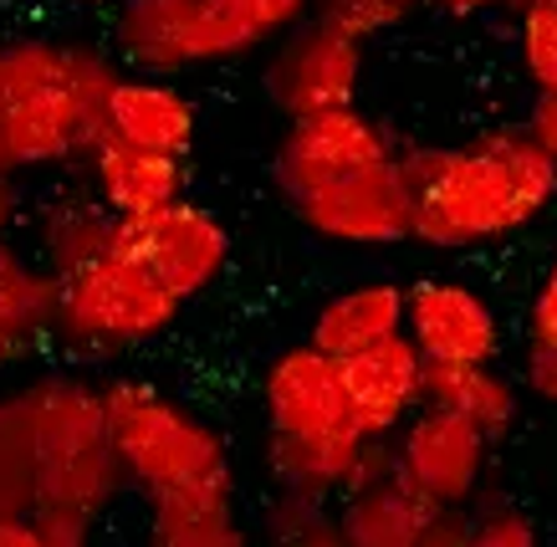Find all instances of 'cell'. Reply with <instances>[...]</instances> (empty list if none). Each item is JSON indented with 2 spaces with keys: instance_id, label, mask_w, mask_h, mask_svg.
I'll return each mask as SVG.
<instances>
[{
  "instance_id": "obj_33",
  "label": "cell",
  "mask_w": 557,
  "mask_h": 547,
  "mask_svg": "<svg viewBox=\"0 0 557 547\" xmlns=\"http://www.w3.org/2000/svg\"><path fill=\"white\" fill-rule=\"evenodd\" d=\"M522 134L537 144L547 159H557V92H537L522 119Z\"/></svg>"
},
{
  "instance_id": "obj_18",
  "label": "cell",
  "mask_w": 557,
  "mask_h": 547,
  "mask_svg": "<svg viewBox=\"0 0 557 547\" xmlns=\"http://www.w3.org/2000/svg\"><path fill=\"white\" fill-rule=\"evenodd\" d=\"M394 333H405V287L399 282H358L322 302L307 327V343L327 359H354Z\"/></svg>"
},
{
  "instance_id": "obj_24",
  "label": "cell",
  "mask_w": 557,
  "mask_h": 547,
  "mask_svg": "<svg viewBox=\"0 0 557 547\" xmlns=\"http://www.w3.org/2000/svg\"><path fill=\"white\" fill-rule=\"evenodd\" d=\"M72 47L62 36H5L0 41V108L26 103L72 72Z\"/></svg>"
},
{
  "instance_id": "obj_17",
  "label": "cell",
  "mask_w": 557,
  "mask_h": 547,
  "mask_svg": "<svg viewBox=\"0 0 557 547\" xmlns=\"http://www.w3.org/2000/svg\"><path fill=\"white\" fill-rule=\"evenodd\" d=\"M312 16V0H189V67L236 62Z\"/></svg>"
},
{
  "instance_id": "obj_21",
  "label": "cell",
  "mask_w": 557,
  "mask_h": 547,
  "mask_svg": "<svg viewBox=\"0 0 557 547\" xmlns=\"http://www.w3.org/2000/svg\"><path fill=\"white\" fill-rule=\"evenodd\" d=\"M113 47L144 77L189 72V0H119Z\"/></svg>"
},
{
  "instance_id": "obj_30",
  "label": "cell",
  "mask_w": 557,
  "mask_h": 547,
  "mask_svg": "<svg viewBox=\"0 0 557 547\" xmlns=\"http://www.w3.org/2000/svg\"><path fill=\"white\" fill-rule=\"evenodd\" d=\"M394 476V440H363L354 450V461H348V476H343V492H363V486H373V481Z\"/></svg>"
},
{
  "instance_id": "obj_15",
  "label": "cell",
  "mask_w": 557,
  "mask_h": 547,
  "mask_svg": "<svg viewBox=\"0 0 557 547\" xmlns=\"http://www.w3.org/2000/svg\"><path fill=\"white\" fill-rule=\"evenodd\" d=\"M83 179L102 206L113 210L119 221H138L149 210H164L174 200L189 195V159H164L149 149H134L123 138L102 134L77 164Z\"/></svg>"
},
{
  "instance_id": "obj_22",
  "label": "cell",
  "mask_w": 557,
  "mask_h": 547,
  "mask_svg": "<svg viewBox=\"0 0 557 547\" xmlns=\"http://www.w3.org/2000/svg\"><path fill=\"white\" fill-rule=\"evenodd\" d=\"M435 512L399 471L384 481H373L363 492L338 496L333 522H338L343 547H414L424 517Z\"/></svg>"
},
{
  "instance_id": "obj_31",
  "label": "cell",
  "mask_w": 557,
  "mask_h": 547,
  "mask_svg": "<svg viewBox=\"0 0 557 547\" xmlns=\"http://www.w3.org/2000/svg\"><path fill=\"white\" fill-rule=\"evenodd\" d=\"M414 547H471V507H435Z\"/></svg>"
},
{
  "instance_id": "obj_38",
  "label": "cell",
  "mask_w": 557,
  "mask_h": 547,
  "mask_svg": "<svg viewBox=\"0 0 557 547\" xmlns=\"http://www.w3.org/2000/svg\"><path fill=\"white\" fill-rule=\"evenodd\" d=\"M210 547H256V543H251V532H246V527L236 522V527H225V532H220V537H215Z\"/></svg>"
},
{
  "instance_id": "obj_5",
  "label": "cell",
  "mask_w": 557,
  "mask_h": 547,
  "mask_svg": "<svg viewBox=\"0 0 557 547\" xmlns=\"http://www.w3.org/2000/svg\"><path fill=\"white\" fill-rule=\"evenodd\" d=\"M119 83L113 57L77 41L72 47V72L57 87L36 92L26 103L0 108V174H47L72 170L102 138V108Z\"/></svg>"
},
{
  "instance_id": "obj_32",
  "label": "cell",
  "mask_w": 557,
  "mask_h": 547,
  "mask_svg": "<svg viewBox=\"0 0 557 547\" xmlns=\"http://www.w3.org/2000/svg\"><path fill=\"white\" fill-rule=\"evenodd\" d=\"M522 389L542 405H557V348L542 353V348H522Z\"/></svg>"
},
{
  "instance_id": "obj_4",
  "label": "cell",
  "mask_w": 557,
  "mask_h": 547,
  "mask_svg": "<svg viewBox=\"0 0 557 547\" xmlns=\"http://www.w3.org/2000/svg\"><path fill=\"white\" fill-rule=\"evenodd\" d=\"M180 308L134 257L108 251L83 272L57 276V308H51V338L62 353H128L144 343L164 338L180 323Z\"/></svg>"
},
{
  "instance_id": "obj_3",
  "label": "cell",
  "mask_w": 557,
  "mask_h": 547,
  "mask_svg": "<svg viewBox=\"0 0 557 547\" xmlns=\"http://www.w3.org/2000/svg\"><path fill=\"white\" fill-rule=\"evenodd\" d=\"M108 440L144 507H236L231 445L200 410L149 378H102Z\"/></svg>"
},
{
  "instance_id": "obj_10",
  "label": "cell",
  "mask_w": 557,
  "mask_h": 547,
  "mask_svg": "<svg viewBox=\"0 0 557 547\" xmlns=\"http://www.w3.org/2000/svg\"><path fill=\"white\" fill-rule=\"evenodd\" d=\"M394 440V471L430 501V507H471L491 471V440L460 414L420 405Z\"/></svg>"
},
{
  "instance_id": "obj_12",
  "label": "cell",
  "mask_w": 557,
  "mask_h": 547,
  "mask_svg": "<svg viewBox=\"0 0 557 547\" xmlns=\"http://www.w3.org/2000/svg\"><path fill=\"white\" fill-rule=\"evenodd\" d=\"M261 410H267V435H287V440L358 435L354 414H348V394H343L338 378V359L318 353L312 343L282 348L271 359L267 378H261Z\"/></svg>"
},
{
  "instance_id": "obj_6",
  "label": "cell",
  "mask_w": 557,
  "mask_h": 547,
  "mask_svg": "<svg viewBox=\"0 0 557 547\" xmlns=\"http://www.w3.org/2000/svg\"><path fill=\"white\" fill-rule=\"evenodd\" d=\"M119 251L134 257L174 302H195L231 266V231L210 206L185 195L138 221H119Z\"/></svg>"
},
{
  "instance_id": "obj_28",
  "label": "cell",
  "mask_w": 557,
  "mask_h": 547,
  "mask_svg": "<svg viewBox=\"0 0 557 547\" xmlns=\"http://www.w3.org/2000/svg\"><path fill=\"white\" fill-rule=\"evenodd\" d=\"M517 47H522V67H527V77H532V87H537V92H557V5H532V11H522Z\"/></svg>"
},
{
  "instance_id": "obj_36",
  "label": "cell",
  "mask_w": 557,
  "mask_h": 547,
  "mask_svg": "<svg viewBox=\"0 0 557 547\" xmlns=\"http://www.w3.org/2000/svg\"><path fill=\"white\" fill-rule=\"evenodd\" d=\"M0 547H47L32 517H0Z\"/></svg>"
},
{
  "instance_id": "obj_16",
  "label": "cell",
  "mask_w": 557,
  "mask_h": 547,
  "mask_svg": "<svg viewBox=\"0 0 557 547\" xmlns=\"http://www.w3.org/2000/svg\"><path fill=\"white\" fill-rule=\"evenodd\" d=\"M32 240H36L32 261L41 272L51 276L83 272L108 251H119V215L72 174V185L51 189L47 200L32 210Z\"/></svg>"
},
{
  "instance_id": "obj_1",
  "label": "cell",
  "mask_w": 557,
  "mask_h": 547,
  "mask_svg": "<svg viewBox=\"0 0 557 547\" xmlns=\"http://www.w3.org/2000/svg\"><path fill=\"white\" fill-rule=\"evenodd\" d=\"M0 445L32 486V522L47 547H92L108 507L128 492L108 440L102 394L87 374L47 369L0 394Z\"/></svg>"
},
{
  "instance_id": "obj_2",
  "label": "cell",
  "mask_w": 557,
  "mask_h": 547,
  "mask_svg": "<svg viewBox=\"0 0 557 547\" xmlns=\"http://www.w3.org/2000/svg\"><path fill=\"white\" fill-rule=\"evenodd\" d=\"M399 164L414 189L409 240L430 251H475L522 236L557 200V159L511 128H486L466 144H405Z\"/></svg>"
},
{
  "instance_id": "obj_37",
  "label": "cell",
  "mask_w": 557,
  "mask_h": 547,
  "mask_svg": "<svg viewBox=\"0 0 557 547\" xmlns=\"http://www.w3.org/2000/svg\"><path fill=\"white\" fill-rule=\"evenodd\" d=\"M420 5H435V11H450V16H481V11H496L507 0H420Z\"/></svg>"
},
{
  "instance_id": "obj_29",
  "label": "cell",
  "mask_w": 557,
  "mask_h": 547,
  "mask_svg": "<svg viewBox=\"0 0 557 547\" xmlns=\"http://www.w3.org/2000/svg\"><path fill=\"white\" fill-rule=\"evenodd\" d=\"M527 348H542V353L557 348V251L532 291V308H527Z\"/></svg>"
},
{
  "instance_id": "obj_34",
  "label": "cell",
  "mask_w": 557,
  "mask_h": 547,
  "mask_svg": "<svg viewBox=\"0 0 557 547\" xmlns=\"http://www.w3.org/2000/svg\"><path fill=\"white\" fill-rule=\"evenodd\" d=\"M32 512V486L21 476L16 456L0 445V517H26Z\"/></svg>"
},
{
  "instance_id": "obj_40",
  "label": "cell",
  "mask_w": 557,
  "mask_h": 547,
  "mask_svg": "<svg viewBox=\"0 0 557 547\" xmlns=\"http://www.w3.org/2000/svg\"><path fill=\"white\" fill-rule=\"evenodd\" d=\"M511 11H532V5H557V0H507Z\"/></svg>"
},
{
  "instance_id": "obj_35",
  "label": "cell",
  "mask_w": 557,
  "mask_h": 547,
  "mask_svg": "<svg viewBox=\"0 0 557 547\" xmlns=\"http://www.w3.org/2000/svg\"><path fill=\"white\" fill-rule=\"evenodd\" d=\"M26 221V195H21L16 174H0V236H11Z\"/></svg>"
},
{
  "instance_id": "obj_19",
  "label": "cell",
  "mask_w": 557,
  "mask_h": 547,
  "mask_svg": "<svg viewBox=\"0 0 557 547\" xmlns=\"http://www.w3.org/2000/svg\"><path fill=\"white\" fill-rule=\"evenodd\" d=\"M424 405L460 414L491 445L507 440L522 410V389L496 363H424Z\"/></svg>"
},
{
  "instance_id": "obj_23",
  "label": "cell",
  "mask_w": 557,
  "mask_h": 547,
  "mask_svg": "<svg viewBox=\"0 0 557 547\" xmlns=\"http://www.w3.org/2000/svg\"><path fill=\"white\" fill-rule=\"evenodd\" d=\"M358 435H327V440H287V435H267L261 445V465L271 476V492H297L318 496V501H338L348 461L358 450Z\"/></svg>"
},
{
  "instance_id": "obj_8",
  "label": "cell",
  "mask_w": 557,
  "mask_h": 547,
  "mask_svg": "<svg viewBox=\"0 0 557 547\" xmlns=\"http://www.w3.org/2000/svg\"><path fill=\"white\" fill-rule=\"evenodd\" d=\"M405 149L399 134L379 123L363 108H338V113H318V119L287 123V134L276 138L271 154V179L292 200L312 195L318 185H333L343 174H358L369 164H384Z\"/></svg>"
},
{
  "instance_id": "obj_9",
  "label": "cell",
  "mask_w": 557,
  "mask_h": 547,
  "mask_svg": "<svg viewBox=\"0 0 557 547\" xmlns=\"http://www.w3.org/2000/svg\"><path fill=\"white\" fill-rule=\"evenodd\" d=\"M292 210L312 236L333 240V246H399V240H409L414 189H409V174L394 154L384 164L343 174L333 185H318L312 195L292 200Z\"/></svg>"
},
{
  "instance_id": "obj_20",
  "label": "cell",
  "mask_w": 557,
  "mask_h": 547,
  "mask_svg": "<svg viewBox=\"0 0 557 547\" xmlns=\"http://www.w3.org/2000/svg\"><path fill=\"white\" fill-rule=\"evenodd\" d=\"M57 276L41 272L11 236H0V363L32 359L51 338Z\"/></svg>"
},
{
  "instance_id": "obj_14",
  "label": "cell",
  "mask_w": 557,
  "mask_h": 547,
  "mask_svg": "<svg viewBox=\"0 0 557 547\" xmlns=\"http://www.w3.org/2000/svg\"><path fill=\"white\" fill-rule=\"evenodd\" d=\"M102 134L123 138L134 149L164 159H189L200 138V108L174 77H144V72H119V83L102 108Z\"/></svg>"
},
{
  "instance_id": "obj_7",
  "label": "cell",
  "mask_w": 557,
  "mask_h": 547,
  "mask_svg": "<svg viewBox=\"0 0 557 547\" xmlns=\"http://www.w3.org/2000/svg\"><path fill=\"white\" fill-rule=\"evenodd\" d=\"M358 87H363V41L312 16L276 36L261 62V92L287 123L358 108Z\"/></svg>"
},
{
  "instance_id": "obj_13",
  "label": "cell",
  "mask_w": 557,
  "mask_h": 547,
  "mask_svg": "<svg viewBox=\"0 0 557 547\" xmlns=\"http://www.w3.org/2000/svg\"><path fill=\"white\" fill-rule=\"evenodd\" d=\"M338 378L363 440H388L424 405V359L405 333L373 343L354 359H338Z\"/></svg>"
},
{
  "instance_id": "obj_25",
  "label": "cell",
  "mask_w": 557,
  "mask_h": 547,
  "mask_svg": "<svg viewBox=\"0 0 557 547\" xmlns=\"http://www.w3.org/2000/svg\"><path fill=\"white\" fill-rule=\"evenodd\" d=\"M261 537H267V547H343L338 522H333V501L297 496V492L267 496Z\"/></svg>"
},
{
  "instance_id": "obj_11",
  "label": "cell",
  "mask_w": 557,
  "mask_h": 547,
  "mask_svg": "<svg viewBox=\"0 0 557 547\" xmlns=\"http://www.w3.org/2000/svg\"><path fill=\"white\" fill-rule=\"evenodd\" d=\"M405 338L424 363H496L502 318L456 276H420L405 287Z\"/></svg>"
},
{
  "instance_id": "obj_39",
  "label": "cell",
  "mask_w": 557,
  "mask_h": 547,
  "mask_svg": "<svg viewBox=\"0 0 557 547\" xmlns=\"http://www.w3.org/2000/svg\"><path fill=\"white\" fill-rule=\"evenodd\" d=\"M67 5H87V11H113L119 0H67Z\"/></svg>"
},
{
  "instance_id": "obj_26",
  "label": "cell",
  "mask_w": 557,
  "mask_h": 547,
  "mask_svg": "<svg viewBox=\"0 0 557 547\" xmlns=\"http://www.w3.org/2000/svg\"><path fill=\"white\" fill-rule=\"evenodd\" d=\"M414 11H420V0H312V21L354 36L363 47H369L373 36L405 26Z\"/></svg>"
},
{
  "instance_id": "obj_27",
  "label": "cell",
  "mask_w": 557,
  "mask_h": 547,
  "mask_svg": "<svg viewBox=\"0 0 557 547\" xmlns=\"http://www.w3.org/2000/svg\"><path fill=\"white\" fill-rule=\"evenodd\" d=\"M471 547H542V537L522 507H511L502 492L481 486V496L471 501Z\"/></svg>"
}]
</instances>
